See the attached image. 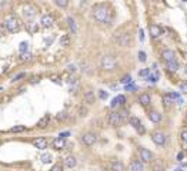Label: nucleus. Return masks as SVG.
<instances>
[{"label":"nucleus","instance_id":"a19ab883","mask_svg":"<svg viewBox=\"0 0 187 171\" xmlns=\"http://www.w3.org/2000/svg\"><path fill=\"white\" fill-rule=\"evenodd\" d=\"M181 141H183L184 144H187V128H184L183 131H181Z\"/></svg>","mask_w":187,"mask_h":171},{"label":"nucleus","instance_id":"864d4df0","mask_svg":"<svg viewBox=\"0 0 187 171\" xmlns=\"http://www.w3.org/2000/svg\"><path fill=\"white\" fill-rule=\"evenodd\" d=\"M174 171H183V168H176Z\"/></svg>","mask_w":187,"mask_h":171},{"label":"nucleus","instance_id":"393cba45","mask_svg":"<svg viewBox=\"0 0 187 171\" xmlns=\"http://www.w3.org/2000/svg\"><path fill=\"white\" fill-rule=\"evenodd\" d=\"M59 44L62 47H69L70 46V36L69 34H63V36H60V39H59Z\"/></svg>","mask_w":187,"mask_h":171},{"label":"nucleus","instance_id":"a211bd4d","mask_svg":"<svg viewBox=\"0 0 187 171\" xmlns=\"http://www.w3.org/2000/svg\"><path fill=\"white\" fill-rule=\"evenodd\" d=\"M49 123H50V114H44V116L37 121L36 127H37V128H46L47 125H49Z\"/></svg>","mask_w":187,"mask_h":171},{"label":"nucleus","instance_id":"20e7f679","mask_svg":"<svg viewBox=\"0 0 187 171\" xmlns=\"http://www.w3.org/2000/svg\"><path fill=\"white\" fill-rule=\"evenodd\" d=\"M151 140H153V143L156 146L162 147L167 143V136L163 131H154V133H151Z\"/></svg>","mask_w":187,"mask_h":171},{"label":"nucleus","instance_id":"39448f33","mask_svg":"<svg viewBox=\"0 0 187 171\" xmlns=\"http://www.w3.org/2000/svg\"><path fill=\"white\" fill-rule=\"evenodd\" d=\"M114 42L120 47H129L130 43H132V36L129 33H121L117 37H114Z\"/></svg>","mask_w":187,"mask_h":171},{"label":"nucleus","instance_id":"3c124183","mask_svg":"<svg viewBox=\"0 0 187 171\" xmlns=\"http://www.w3.org/2000/svg\"><path fill=\"white\" fill-rule=\"evenodd\" d=\"M183 157H184L183 153H179V154H177V160H179V161H181V160H183Z\"/></svg>","mask_w":187,"mask_h":171},{"label":"nucleus","instance_id":"9d476101","mask_svg":"<svg viewBox=\"0 0 187 171\" xmlns=\"http://www.w3.org/2000/svg\"><path fill=\"white\" fill-rule=\"evenodd\" d=\"M139 154H140V160L143 163H151V160L154 158L153 153L150 150H147V148H143V147L139 150Z\"/></svg>","mask_w":187,"mask_h":171},{"label":"nucleus","instance_id":"f3484780","mask_svg":"<svg viewBox=\"0 0 187 171\" xmlns=\"http://www.w3.org/2000/svg\"><path fill=\"white\" fill-rule=\"evenodd\" d=\"M83 100H84V103H87V104H93L96 100L94 91H93V90H87V91L83 94Z\"/></svg>","mask_w":187,"mask_h":171},{"label":"nucleus","instance_id":"a18cd8bd","mask_svg":"<svg viewBox=\"0 0 187 171\" xmlns=\"http://www.w3.org/2000/svg\"><path fill=\"white\" fill-rule=\"evenodd\" d=\"M52 171H63V165L62 164H56V165L52 168Z\"/></svg>","mask_w":187,"mask_h":171},{"label":"nucleus","instance_id":"79ce46f5","mask_svg":"<svg viewBox=\"0 0 187 171\" xmlns=\"http://www.w3.org/2000/svg\"><path fill=\"white\" fill-rule=\"evenodd\" d=\"M23 77H26L25 73H19V74H16L14 77H13V81H19V80L23 79Z\"/></svg>","mask_w":187,"mask_h":171},{"label":"nucleus","instance_id":"ea45409f","mask_svg":"<svg viewBox=\"0 0 187 171\" xmlns=\"http://www.w3.org/2000/svg\"><path fill=\"white\" fill-rule=\"evenodd\" d=\"M116 99H117V103H119L120 106H123V104L126 103V97H124V96H121V94H120V96H117Z\"/></svg>","mask_w":187,"mask_h":171},{"label":"nucleus","instance_id":"49530a36","mask_svg":"<svg viewBox=\"0 0 187 171\" xmlns=\"http://www.w3.org/2000/svg\"><path fill=\"white\" fill-rule=\"evenodd\" d=\"M67 71H69V73H74V71H76V66H74V64H69V66H67Z\"/></svg>","mask_w":187,"mask_h":171},{"label":"nucleus","instance_id":"cd10ccee","mask_svg":"<svg viewBox=\"0 0 187 171\" xmlns=\"http://www.w3.org/2000/svg\"><path fill=\"white\" fill-rule=\"evenodd\" d=\"M173 103H174V100H173V97H171L170 94H164V96H163V104H164L166 109H169Z\"/></svg>","mask_w":187,"mask_h":171},{"label":"nucleus","instance_id":"b1692460","mask_svg":"<svg viewBox=\"0 0 187 171\" xmlns=\"http://www.w3.org/2000/svg\"><path fill=\"white\" fill-rule=\"evenodd\" d=\"M76 164H77V160H76L74 155H67L66 158H64V165L67 168H74Z\"/></svg>","mask_w":187,"mask_h":171},{"label":"nucleus","instance_id":"603ef678","mask_svg":"<svg viewBox=\"0 0 187 171\" xmlns=\"http://www.w3.org/2000/svg\"><path fill=\"white\" fill-rule=\"evenodd\" d=\"M126 88H127V90H136V87H134L133 84H130V86L127 84V86H126Z\"/></svg>","mask_w":187,"mask_h":171},{"label":"nucleus","instance_id":"473e14b6","mask_svg":"<svg viewBox=\"0 0 187 171\" xmlns=\"http://www.w3.org/2000/svg\"><path fill=\"white\" fill-rule=\"evenodd\" d=\"M157 79H158V73H157V74H149L147 77H146V80H147V81H150V83H156V81H157Z\"/></svg>","mask_w":187,"mask_h":171},{"label":"nucleus","instance_id":"aec40b11","mask_svg":"<svg viewBox=\"0 0 187 171\" xmlns=\"http://www.w3.org/2000/svg\"><path fill=\"white\" fill-rule=\"evenodd\" d=\"M139 103H140L143 107H147V106L151 103V97H150V94H147V93L140 94V97H139Z\"/></svg>","mask_w":187,"mask_h":171},{"label":"nucleus","instance_id":"6ab92c4d","mask_svg":"<svg viewBox=\"0 0 187 171\" xmlns=\"http://www.w3.org/2000/svg\"><path fill=\"white\" fill-rule=\"evenodd\" d=\"M64 146H66V138L56 137L53 140V148H56V150H62V148H64Z\"/></svg>","mask_w":187,"mask_h":171},{"label":"nucleus","instance_id":"5701e85b","mask_svg":"<svg viewBox=\"0 0 187 171\" xmlns=\"http://www.w3.org/2000/svg\"><path fill=\"white\" fill-rule=\"evenodd\" d=\"M67 27H69V30L71 32V34H76L77 33V23H76V20L73 19V17H67Z\"/></svg>","mask_w":187,"mask_h":171},{"label":"nucleus","instance_id":"dca6fc26","mask_svg":"<svg viewBox=\"0 0 187 171\" xmlns=\"http://www.w3.org/2000/svg\"><path fill=\"white\" fill-rule=\"evenodd\" d=\"M26 30H27V33H30V34L37 33L39 23H36V21H33V20H29L27 23H26Z\"/></svg>","mask_w":187,"mask_h":171},{"label":"nucleus","instance_id":"58836bf2","mask_svg":"<svg viewBox=\"0 0 187 171\" xmlns=\"http://www.w3.org/2000/svg\"><path fill=\"white\" fill-rule=\"evenodd\" d=\"M107 91H104V90H99V97L101 99V100H106L107 99Z\"/></svg>","mask_w":187,"mask_h":171},{"label":"nucleus","instance_id":"72a5a7b5","mask_svg":"<svg viewBox=\"0 0 187 171\" xmlns=\"http://www.w3.org/2000/svg\"><path fill=\"white\" fill-rule=\"evenodd\" d=\"M119 113H120V117H121V121H126V120H129V111H127V110H121V111H119Z\"/></svg>","mask_w":187,"mask_h":171},{"label":"nucleus","instance_id":"bb28decb","mask_svg":"<svg viewBox=\"0 0 187 171\" xmlns=\"http://www.w3.org/2000/svg\"><path fill=\"white\" fill-rule=\"evenodd\" d=\"M166 67H167V70L170 71V73H176V71L179 70V63L176 61V60H173V61L166 63Z\"/></svg>","mask_w":187,"mask_h":171},{"label":"nucleus","instance_id":"f8f14e48","mask_svg":"<svg viewBox=\"0 0 187 171\" xmlns=\"http://www.w3.org/2000/svg\"><path fill=\"white\" fill-rule=\"evenodd\" d=\"M149 33H150V37L157 39L163 34V29L158 24H150L149 26Z\"/></svg>","mask_w":187,"mask_h":171},{"label":"nucleus","instance_id":"37998d69","mask_svg":"<svg viewBox=\"0 0 187 171\" xmlns=\"http://www.w3.org/2000/svg\"><path fill=\"white\" fill-rule=\"evenodd\" d=\"M79 114H80V117H86V116H87V109H84V107H80Z\"/></svg>","mask_w":187,"mask_h":171},{"label":"nucleus","instance_id":"9b49d317","mask_svg":"<svg viewBox=\"0 0 187 171\" xmlns=\"http://www.w3.org/2000/svg\"><path fill=\"white\" fill-rule=\"evenodd\" d=\"M40 24L44 29H49V27H52L54 24V17L52 14H43L42 19H40Z\"/></svg>","mask_w":187,"mask_h":171},{"label":"nucleus","instance_id":"8fccbe9b","mask_svg":"<svg viewBox=\"0 0 187 171\" xmlns=\"http://www.w3.org/2000/svg\"><path fill=\"white\" fill-rule=\"evenodd\" d=\"M139 37H140V40L141 42H143V40H144V33H143V30H139Z\"/></svg>","mask_w":187,"mask_h":171},{"label":"nucleus","instance_id":"a878e982","mask_svg":"<svg viewBox=\"0 0 187 171\" xmlns=\"http://www.w3.org/2000/svg\"><path fill=\"white\" fill-rule=\"evenodd\" d=\"M151 171H166V167H164L163 161L156 160V161L153 163V165H151Z\"/></svg>","mask_w":187,"mask_h":171},{"label":"nucleus","instance_id":"f257e3e1","mask_svg":"<svg viewBox=\"0 0 187 171\" xmlns=\"http://www.w3.org/2000/svg\"><path fill=\"white\" fill-rule=\"evenodd\" d=\"M93 17H94L96 21L104 23V24H109L113 19L112 12H110L106 6H103V4H99V6H96V7L93 9Z\"/></svg>","mask_w":187,"mask_h":171},{"label":"nucleus","instance_id":"4468645a","mask_svg":"<svg viewBox=\"0 0 187 171\" xmlns=\"http://www.w3.org/2000/svg\"><path fill=\"white\" fill-rule=\"evenodd\" d=\"M162 58L166 63L173 61V60H176V53L171 50V49H164V50L162 51Z\"/></svg>","mask_w":187,"mask_h":171},{"label":"nucleus","instance_id":"de8ad7c7","mask_svg":"<svg viewBox=\"0 0 187 171\" xmlns=\"http://www.w3.org/2000/svg\"><path fill=\"white\" fill-rule=\"evenodd\" d=\"M180 90H181V91H184V93L187 91V81H184V83L180 84Z\"/></svg>","mask_w":187,"mask_h":171},{"label":"nucleus","instance_id":"4be33fe9","mask_svg":"<svg viewBox=\"0 0 187 171\" xmlns=\"http://www.w3.org/2000/svg\"><path fill=\"white\" fill-rule=\"evenodd\" d=\"M149 120L151 121V123H160L162 121V114L158 113V111H156V110H153V111H149Z\"/></svg>","mask_w":187,"mask_h":171},{"label":"nucleus","instance_id":"4c0bfd02","mask_svg":"<svg viewBox=\"0 0 187 171\" xmlns=\"http://www.w3.org/2000/svg\"><path fill=\"white\" fill-rule=\"evenodd\" d=\"M121 83L126 84V86H127V84H130V83H132V77H130V76H124V77L121 79Z\"/></svg>","mask_w":187,"mask_h":171},{"label":"nucleus","instance_id":"2eb2a0df","mask_svg":"<svg viewBox=\"0 0 187 171\" xmlns=\"http://www.w3.org/2000/svg\"><path fill=\"white\" fill-rule=\"evenodd\" d=\"M47 144H49V141H47L46 137H37L33 141V146L36 147L37 150H44V148H47Z\"/></svg>","mask_w":187,"mask_h":171},{"label":"nucleus","instance_id":"ddd939ff","mask_svg":"<svg viewBox=\"0 0 187 171\" xmlns=\"http://www.w3.org/2000/svg\"><path fill=\"white\" fill-rule=\"evenodd\" d=\"M129 171H144V164L141 160H132L129 164Z\"/></svg>","mask_w":187,"mask_h":171},{"label":"nucleus","instance_id":"7c9ffc66","mask_svg":"<svg viewBox=\"0 0 187 171\" xmlns=\"http://www.w3.org/2000/svg\"><path fill=\"white\" fill-rule=\"evenodd\" d=\"M26 130V125H14V127H12V133H23Z\"/></svg>","mask_w":187,"mask_h":171},{"label":"nucleus","instance_id":"1a4fd4ad","mask_svg":"<svg viewBox=\"0 0 187 171\" xmlns=\"http://www.w3.org/2000/svg\"><path fill=\"white\" fill-rule=\"evenodd\" d=\"M123 121H121V117L119 111H113V113L109 114V124L112 127H119Z\"/></svg>","mask_w":187,"mask_h":171},{"label":"nucleus","instance_id":"09e8293b","mask_svg":"<svg viewBox=\"0 0 187 171\" xmlns=\"http://www.w3.org/2000/svg\"><path fill=\"white\" fill-rule=\"evenodd\" d=\"M70 136V131H64V133H60V136L59 137H62V138H67Z\"/></svg>","mask_w":187,"mask_h":171},{"label":"nucleus","instance_id":"c756f323","mask_svg":"<svg viewBox=\"0 0 187 171\" xmlns=\"http://www.w3.org/2000/svg\"><path fill=\"white\" fill-rule=\"evenodd\" d=\"M19 50H20V54H25V53H27V50H29V43H20V47H19Z\"/></svg>","mask_w":187,"mask_h":171},{"label":"nucleus","instance_id":"423d86ee","mask_svg":"<svg viewBox=\"0 0 187 171\" xmlns=\"http://www.w3.org/2000/svg\"><path fill=\"white\" fill-rule=\"evenodd\" d=\"M97 141V134L93 133V131H87V133H84L83 136H82V143H83L84 146H93L94 143Z\"/></svg>","mask_w":187,"mask_h":171},{"label":"nucleus","instance_id":"e433bc0d","mask_svg":"<svg viewBox=\"0 0 187 171\" xmlns=\"http://www.w3.org/2000/svg\"><path fill=\"white\" fill-rule=\"evenodd\" d=\"M149 74H150V69H144V70L139 71V76H140V77H147Z\"/></svg>","mask_w":187,"mask_h":171},{"label":"nucleus","instance_id":"0eeeda50","mask_svg":"<svg viewBox=\"0 0 187 171\" xmlns=\"http://www.w3.org/2000/svg\"><path fill=\"white\" fill-rule=\"evenodd\" d=\"M127 121H129V124L132 125L133 128L137 130V133H140V134H144L146 133V128H144V125L141 124L140 118H137V117H134V116H130Z\"/></svg>","mask_w":187,"mask_h":171},{"label":"nucleus","instance_id":"c9c22d12","mask_svg":"<svg viewBox=\"0 0 187 171\" xmlns=\"http://www.w3.org/2000/svg\"><path fill=\"white\" fill-rule=\"evenodd\" d=\"M139 60H140L141 63H144L146 60H147V54H146L144 51H139Z\"/></svg>","mask_w":187,"mask_h":171},{"label":"nucleus","instance_id":"2f4dec72","mask_svg":"<svg viewBox=\"0 0 187 171\" xmlns=\"http://www.w3.org/2000/svg\"><path fill=\"white\" fill-rule=\"evenodd\" d=\"M40 160H42L43 164H49L50 161H52V155L50 154H43L42 157H40Z\"/></svg>","mask_w":187,"mask_h":171},{"label":"nucleus","instance_id":"6e6552de","mask_svg":"<svg viewBox=\"0 0 187 171\" xmlns=\"http://www.w3.org/2000/svg\"><path fill=\"white\" fill-rule=\"evenodd\" d=\"M36 7L34 6H32V4H25L23 6V16H25V19H27V20H33L34 16H36Z\"/></svg>","mask_w":187,"mask_h":171},{"label":"nucleus","instance_id":"c85d7f7f","mask_svg":"<svg viewBox=\"0 0 187 171\" xmlns=\"http://www.w3.org/2000/svg\"><path fill=\"white\" fill-rule=\"evenodd\" d=\"M54 3H56V6L60 9H66L67 6H69V0H54Z\"/></svg>","mask_w":187,"mask_h":171},{"label":"nucleus","instance_id":"7ed1b4c3","mask_svg":"<svg viewBox=\"0 0 187 171\" xmlns=\"http://www.w3.org/2000/svg\"><path fill=\"white\" fill-rule=\"evenodd\" d=\"M100 66H101V69L106 71H113V70H116L117 61L112 54H104L103 57H101V60H100Z\"/></svg>","mask_w":187,"mask_h":171},{"label":"nucleus","instance_id":"f03ea898","mask_svg":"<svg viewBox=\"0 0 187 171\" xmlns=\"http://www.w3.org/2000/svg\"><path fill=\"white\" fill-rule=\"evenodd\" d=\"M3 26H4V29L7 30L9 33H17V32L21 29L20 20H19L14 14H10V16L6 17L4 21H3Z\"/></svg>","mask_w":187,"mask_h":171},{"label":"nucleus","instance_id":"c03bdc74","mask_svg":"<svg viewBox=\"0 0 187 171\" xmlns=\"http://www.w3.org/2000/svg\"><path fill=\"white\" fill-rule=\"evenodd\" d=\"M119 106H120V104L117 103V99L114 97V99L112 100V104H110V107H112V109H116V107H119Z\"/></svg>","mask_w":187,"mask_h":171},{"label":"nucleus","instance_id":"f704fd0d","mask_svg":"<svg viewBox=\"0 0 187 171\" xmlns=\"http://www.w3.org/2000/svg\"><path fill=\"white\" fill-rule=\"evenodd\" d=\"M56 118H57V121H64L67 118V113H66V111H62V113L57 114V117H56Z\"/></svg>","mask_w":187,"mask_h":171},{"label":"nucleus","instance_id":"412c9836","mask_svg":"<svg viewBox=\"0 0 187 171\" xmlns=\"http://www.w3.org/2000/svg\"><path fill=\"white\" fill-rule=\"evenodd\" d=\"M109 167H110V171H124V164L121 161H117V160L112 161Z\"/></svg>","mask_w":187,"mask_h":171}]
</instances>
